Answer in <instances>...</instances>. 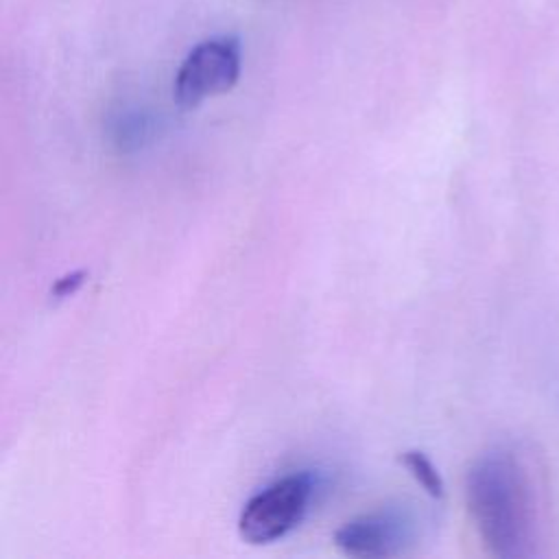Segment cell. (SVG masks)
Masks as SVG:
<instances>
[{"label": "cell", "mask_w": 559, "mask_h": 559, "mask_svg": "<svg viewBox=\"0 0 559 559\" xmlns=\"http://www.w3.org/2000/svg\"><path fill=\"white\" fill-rule=\"evenodd\" d=\"M400 463L411 472V476L432 496L441 498L443 496V478L439 469L432 465V461L419 452V450H406L400 454Z\"/></svg>", "instance_id": "5"}, {"label": "cell", "mask_w": 559, "mask_h": 559, "mask_svg": "<svg viewBox=\"0 0 559 559\" xmlns=\"http://www.w3.org/2000/svg\"><path fill=\"white\" fill-rule=\"evenodd\" d=\"M240 41L234 35H214L199 41L181 61L173 83L179 107L192 109L205 98L229 92L240 76Z\"/></svg>", "instance_id": "3"}, {"label": "cell", "mask_w": 559, "mask_h": 559, "mask_svg": "<svg viewBox=\"0 0 559 559\" xmlns=\"http://www.w3.org/2000/svg\"><path fill=\"white\" fill-rule=\"evenodd\" d=\"M465 498L472 522L491 555L524 559L539 552L544 489L524 454L511 448L480 454L467 472Z\"/></svg>", "instance_id": "1"}, {"label": "cell", "mask_w": 559, "mask_h": 559, "mask_svg": "<svg viewBox=\"0 0 559 559\" xmlns=\"http://www.w3.org/2000/svg\"><path fill=\"white\" fill-rule=\"evenodd\" d=\"M415 518L400 507H386L347 520L334 531V546L358 559L395 557L406 550L415 539Z\"/></svg>", "instance_id": "4"}, {"label": "cell", "mask_w": 559, "mask_h": 559, "mask_svg": "<svg viewBox=\"0 0 559 559\" xmlns=\"http://www.w3.org/2000/svg\"><path fill=\"white\" fill-rule=\"evenodd\" d=\"M317 480L310 472L286 474L247 500L238 533L247 544H271L286 537L308 513Z\"/></svg>", "instance_id": "2"}, {"label": "cell", "mask_w": 559, "mask_h": 559, "mask_svg": "<svg viewBox=\"0 0 559 559\" xmlns=\"http://www.w3.org/2000/svg\"><path fill=\"white\" fill-rule=\"evenodd\" d=\"M85 277H87L85 271H72V273L59 277V280L52 284L50 295H52L57 301H59V299H66V297H72V295L83 286Z\"/></svg>", "instance_id": "6"}]
</instances>
